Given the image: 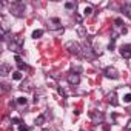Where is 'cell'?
<instances>
[{
    "mask_svg": "<svg viewBox=\"0 0 131 131\" xmlns=\"http://www.w3.org/2000/svg\"><path fill=\"white\" fill-rule=\"evenodd\" d=\"M125 32H126V28L123 26L122 19H116L114 25H113V37H111V40H116L120 34H125Z\"/></svg>",
    "mask_w": 131,
    "mask_h": 131,
    "instance_id": "6da1fadb",
    "label": "cell"
},
{
    "mask_svg": "<svg viewBox=\"0 0 131 131\" xmlns=\"http://www.w3.org/2000/svg\"><path fill=\"white\" fill-rule=\"evenodd\" d=\"M11 13L17 17H23L25 16V5L22 2H13L11 3Z\"/></svg>",
    "mask_w": 131,
    "mask_h": 131,
    "instance_id": "7a4b0ae2",
    "label": "cell"
},
{
    "mask_svg": "<svg viewBox=\"0 0 131 131\" xmlns=\"http://www.w3.org/2000/svg\"><path fill=\"white\" fill-rule=\"evenodd\" d=\"M65 49H68V52L76 54V56H80L82 54V46L77 42H68L67 45H65Z\"/></svg>",
    "mask_w": 131,
    "mask_h": 131,
    "instance_id": "3957f363",
    "label": "cell"
},
{
    "mask_svg": "<svg viewBox=\"0 0 131 131\" xmlns=\"http://www.w3.org/2000/svg\"><path fill=\"white\" fill-rule=\"evenodd\" d=\"M90 117H91V120H93L94 125H99V123L103 122V114L99 113V111H91L90 113Z\"/></svg>",
    "mask_w": 131,
    "mask_h": 131,
    "instance_id": "277c9868",
    "label": "cell"
},
{
    "mask_svg": "<svg viewBox=\"0 0 131 131\" xmlns=\"http://www.w3.org/2000/svg\"><path fill=\"white\" fill-rule=\"evenodd\" d=\"M105 76L106 77H110V79H119V73H117V70L116 68H113V67H108V68H105Z\"/></svg>",
    "mask_w": 131,
    "mask_h": 131,
    "instance_id": "5b68a950",
    "label": "cell"
},
{
    "mask_svg": "<svg viewBox=\"0 0 131 131\" xmlns=\"http://www.w3.org/2000/svg\"><path fill=\"white\" fill-rule=\"evenodd\" d=\"M82 56H83V57H86V59H93V57H94L93 48H91L90 45H85V46H82Z\"/></svg>",
    "mask_w": 131,
    "mask_h": 131,
    "instance_id": "8992f818",
    "label": "cell"
},
{
    "mask_svg": "<svg viewBox=\"0 0 131 131\" xmlns=\"http://www.w3.org/2000/svg\"><path fill=\"white\" fill-rule=\"evenodd\" d=\"M68 82H70L71 85H79L80 76H79L77 73H71V74H68Z\"/></svg>",
    "mask_w": 131,
    "mask_h": 131,
    "instance_id": "52a82bcc",
    "label": "cell"
},
{
    "mask_svg": "<svg viewBox=\"0 0 131 131\" xmlns=\"http://www.w3.org/2000/svg\"><path fill=\"white\" fill-rule=\"evenodd\" d=\"M120 54H122V57H125V59L131 57V45H123V46H120Z\"/></svg>",
    "mask_w": 131,
    "mask_h": 131,
    "instance_id": "ba28073f",
    "label": "cell"
},
{
    "mask_svg": "<svg viewBox=\"0 0 131 131\" xmlns=\"http://www.w3.org/2000/svg\"><path fill=\"white\" fill-rule=\"evenodd\" d=\"M51 23H52V25H49V29H62V31H63V28H62V25H60L59 19H52V20H51Z\"/></svg>",
    "mask_w": 131,
    "mask_h": 131,
    "instance_id": "9c48e42d",
    "label": "cell"
},
{
    "mask_svg": "<svg viewBox=\"0 0 131 131\" xmlns=\"http://www.w3.org/2000/svg\"><path fill=\"white\" fill-rule=\"evenodd\" d=\"M9 71H11V67H9V65H8V63H2V68H0V74H2V76H6Z\"/></svg>",
    "mask_w": 131,
    "mask_h": 131,
    "instance_id": "30bf717a",
    "label": "cell"
},
{
    "mask_svg": "<svg viewBox=\"0 0 131 131\" xmlns=\"http://www.w3.org/2000/svg\"><path fill=\"white\" fill-rule=\"evenodd\" d=\"M65 8L70 9V11H74V9L77 8V3H76V2H67V3H65Z\"/></svg>",
    "mask_w": 131,
    "mask_h": 131,
    "instance_id": "8fae6325",
    "label": "cell"
},
{
    "mask_svg": "<svg viewBox=\"0 0 131 131\" xmlns=\"http://www.w3.org/2000/svg\"><path fill=\"white\" fill-rule=\"evenodd\" d=\"M108 100H110V103H111L113 106L117 105V100H116V94H114V93H111V94L108 96Z\"/></svg>",
    "mask_w": 131,
    "mask_h": 131,
    "instance_id": "7c38bea8",
    "label": "cell"
},
{
    "mask_svg": "<svg viewBox=\"0 0 131 131\" xmlns=\"http://www.w3.org/2000/svg\"><path fill=\"white\" fill-rule=\"evenodd\" d=\"M77 34H79L80 37H86V29H85L83 26H79V28H77Z\"/></svg>",
    "mask_w": 131,
    "mask_h": 131,
    "instance_id": "4fadbf2b",
    "label": "cell"
},
{
    "mask_svg": "<svg viewBox=\"0 0 131 131\" xmlns=\"http://www.w3.org/2000/svg\"><path fill=\"white\" fill-rule=\"evenodd\" d=\"M43 36V31L42 29H36L34 32H32V39H40Z\"/></svg>",
    "mask_w": 131,
    "mask_h": 131,
    "instance_id": "5bb4252c",
    "label": "cell"
},
{
    "mask_svg": "<svg viewBox=\"0 0 131 131\" xmlns=\"http://www.w3.org/2000/svg\"><path fill=\"white\" fill-rule=\"evenodd\" d=\"M43 123H45V116H42V114H40V116H39V117L36 119V125H39V126H42Z\"/></svg>",
    "mask_w": 131,
    "mask_h": 131,
    "instance_id": "9a60e30c",
    "label": "cell"
},
{
    "mask_svg": "<svg viewBox=\"0 0 131 131\" xmlns=\"http://www.w3.org/2000/svg\"><path fill=\"white\" fill-rule=\"evenodd\" d=\"M91 14H93V8H91V6H85V9H83V16L88 17V16H91Z\"/></svg>",
    "mask_w": 131,
    "mask_h": 131,
    "instance_id": "2e32d148",
    "label": "cell"
},
{
    "mask_svg": "<svg viewBox=\"0 0 131 131\" xmlns=\"http://www.w3.org/2000/svg\"><path fill=\"white\" fill-rule=\"evenodd\" d=\"M20 88H22V90H25V91H29V90H31V82H28V80H26V82H23Z\"/></svg>",
    "mask_w": 131,
    "mask_h": 131,
    "instance_id": "e0dca14e",
    "label": "cell"
},
{
    "mask_svg": "<svg viewBox=\"0 0 131 131\" xmlns=\"http://www.w3.org/2000/svg\"><path fill=\"white\" fill-rule=\"evenodd\" d=\"M13 79H14V80H20V79H22V73H20V71H14V73H13Z\"/></svg>",
    "mask_w": 131,
    "mask_h": 131,
    "instance_id": "ac0fdd59",
    "label": "cell"
},
{
    "mask_svg": "<svg viewBox=\"0 0 131 131\" xmlns=\"http://www.w3.org/2000/svg\"><path fill=\"white\" fill-rule=\"evenodd\" d=\"M123 11H125V13H126V16L131 19V5H125V6H123Z\"/></svg>",
    "mask_w": 131,
    "mask_h": 131,
    "instance_id": "d6986e66",
    "label": "cell"
},
{
    "mask_svg": "<svg viewBox=\"0 0 131 131\" xmlns=\"http://www.w3.org/2000/svg\"><path fill=\"white\" fill-rule=\"evenodd\" d=\"M17 103H19L20 106H25V105H26V99H25V97H17Z\"/></svg>",
    "mask_w": 131,
    "mask_h": 131,
    "instance_id": "ffe728a7",
    "label": "cell"
},
{
    "mask_svg": "<svg viewBox=\"0 0 131 131\" xmlns=\"http://www.w3.org/2000/svg\"><path fill=\"white\" fill-rule=\"evenodd\" d=\"M123 102H126V103H129V102H131V93L125 94V97H123Z\"/></svg>",
    "mask_w": 131,
    "mask_h": 131,
    "instance_id": "44dd1931",
    "label": "cell"
},
{
    "mask_svg": "<svg viewBox=\"0 0 131 131\" xmlns=\"http://www.w3.org/2000/svg\"><path fill=\"white\" fill-rule=\"evenodd\" d=\"M17 67H19L20 71H22V70H26V65H25L23 62H19V63H17Z\"/></svg>",
    "mask_w": 131,
    "mask_h": 131,
    "instance_id": "7402d4cb",
    "label": "cell"
},
{
    "mask_svg": "<svg viewBox=\"0 0 131 131\" xmlns=\"http://www.w3.org/2000/svg\"><path fill=\"white\" fill-rule=\"evenodd\" d=\"M19 129H20V131H29V128H28L26 125H19Z\"/></svg>",
    "mask_w": 131,
    "mask_h": 131,
    "instance_id": "603a6c76",
    "label": "cell"
},
{
    "mask_svg": "<svg viewBox=\"0 0 131 131\" xmlns=\"http://www.w3.org/2000/svg\"><path fill=\"white\" fill-rule=\"evenodd\" d=\"M114 42H116V40H111V42H110V45H108V49H110V51L114 49Z\"/></svg>",
    "mask_w": 131,
    "mask_h": 131,
    "instance_id": "cb8c5ba5",
    "label": "cell"
},
{
    "mask_svg": "<svg viewBox=\"0 0 131 131\" xmlns=\"http://www.w3.org/2000/svg\"><path fill=\"white\" fill-rule=\"evenodd\" d=\"M125 129H126V131H131V119H129V120H128V123L125 125Z\"/></svg>",
    "mask_w": 131,
    "mask_h": 131,
    "instance_id": "d4e9b609",
    "label": "cell"
},
{
    "mask_svg": "<svg viewBox=\"0 0 131 131\" xmlns=\"http://www.w3.org/2000/svg\"><path fill=\"white\" fill-rule=\"evenodd\" d=\"M13 122H14V123H20V119H19V117H14Z\"/></svg>",
    "mask_w": 131,
    "mask_h": 131,
    "instance_id": "484cf974",
    "label": "cell"
},
{
    "mask_svg": "<svg viewBox=\"0 0 131 131\" xmlns=\"http://www.w3.org/2000/svg\"><path fill=\"white\" fill-rule=\"evenodd\" d=\"M59 94H60V96H65V91H63L62 88H59Z\"/></svg>",
    "mask_w": 131,
    "mask_h": 131,
    "instance_id": "4316f807",
    "label": "cell"
},
{
    "mask_svg": "<svg viewBox=\"0 0 131 131\" xmlns=\"http://www.w3.org/2000/svg\"><path fill=\"white\" fill-rule=\"evenodd\" d=\"M16 62L19 63V62H22V59H20V56H16Z\"/></svg>",
    "mask_w": 131,
    "mask_h": 131,
    "instance_id": "83f0119b",
    "label": "cell"
},
{
    "mask_svg": "<svg viewBox=\"0 0 131 131\" xmlns=\"http://www.w3.org/2000/svg\"><path fill=\"white\" fill-rule=\"evenodd\" d=\"M43 131H49V129H43Z\"/></svg>",
    "mask_w": 131,
    "mask_h": 131,
    "instance_id": "f1b7e54d",
    "label": "cell"
},
{
    "mask_svg": "<svg viewBox=\"0 0 131 131\" xmlns=\"http://www.w3.org/2000/svg\"><path fill=\"white\" fill-rule=\"evenodd\" d=\"M80 131H83V129H80Z\"/></svg>",
    "mask_w": 131,
    "mask_h": 131,
    "instance_id": "f546056e",
    "label": "cell"
}]
</instances>
